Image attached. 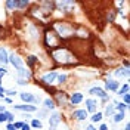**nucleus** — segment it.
Instances as JSON below:
<instances>
[{
	"mask_svg": "<svg viewBox=\"0 0 130 130\" xmlns=\"http://www.w3.org/2000/svg\"><path fill=\"white\" fill-rule=\"evenodd\" d=\"M52 55H53V58L56 59L58 62H61V64H73V61H74L73 59L74 56L67 50V49H56Z\"/></svg>",
	"mask_w": 130,
	"mask_h": 130,
	"instance_id": "f257e3e1",
	"label": "nucleus"
},
{
	"mask_svg": "<svg viewBox=\"0 0 130 130\" xmlns=\"http://www.w3.org/2000/svg\"><path fill=\"white\" fill-rule=\"evenodd\" d=\"M53 28L58 31V36H61V37H68V36H73V30H71V27L70 25L64 24V22H56V24H53Z\"/></svg>",
	"mask_w": 130,
	"mask_h": 130,
	"instance_id": "f03ea898",
	"label": "nucleus"
},
{
	"mask_svg": "<svg viewBox=\"0 0 130 130\" xmlns=\"http://www.w3.org/2000/svg\"><path fill=\"white\" fill-rule=\"evenodd\" d=\"M8 61H9V62H10L12 65H13V67H15L16 70H19V68H22V67H24V62H22V59L18 56V55H13V53H12V55L8 58Z\"/></svg>",
	"mask_w": 130,
	"mask_h": 130,
	"instance_id": "7ed1b4c3",
	"label": "nucleus"
},
{
	"mask_svg": "<svg viewBox=\"0 0 130 130\" xmlns=\"http://www.w3.org/2000/svg\"><path fill=\"white\" fill-rule=\"evenodd\" d=\"M61 121V115L58 112H53L50 117H49V126H50V130H55L56 129V126L59 124Z\"/></svg>",
	"mask_w": 130,
	"mask_h": 130,
	"instance_id": "20e7f679",
	"label": "nucleus"
},
{
	"mask_svg": "<svg viewBox=\"0 0 130 130\" xmlns=\"http://www.w3.org/2000/svg\"><path fill=\"white\" fill-rule=\"evenodd\" d=\"M19 96H21V99L24 101V102H31V104H39L40 102V99L39 98H36L34 95H31V93H19Z\"/></svg>",
	"mask_w": 130,
	"mask_h": 130,
	"instance_id": "39448f33",
	"label": "nucleus"
},
{
	"mask_svg": "<svg viewBox=\"0 0 130 130\" xmlns=\"http://www.w3.org/2000/svg\"><path fill=\"white\" fill-rule=\"evenodd\" d=\"M46 44H47V47H55V46H58V41L55 39V32H52V31L46 32Z\"/></svg>",
	"mask_w": 130,
	"mask_h": 130,
	"instance_id": "423d86ee",
	"label": "nucleus"
},
{
	"mask_svg": "<svg viewBox=\"0 0 130 130\" xmlns=\"http://www.w3.org/2000/svg\"><path fill=\"white\" fill-rule=\"evenodd\" d=\"M56 77H58V74L55 73V71H52V73H47V74H44V75L41 77V83H47V84H52L53 81L56 80Z\"/></svg>",
	"mask_w": 130,
	"mask_h": 130,
	"instance_id": "0eeeda50",
	"label": "nucleus"
},
{
	"mask_svg": "<svg viewBox=\"0 0 130 130\" xmlns=\"http://www.w3.org/2000/svg\"><path fill=\"white\" fill-rule=\"evenodd\" d=\"M73 118L78 120V121H83V120L87 118V111H84V109H77V111L73 112Z\"/></svg>",
	"mask_w": 130,
	"mask_h": 130,
	"instance_id": "6e6552de",
	"label": "nucleus"
},
{
	"mask_svg": "<svg viewBox=\"0 0 130 130\" xmlns=\"http://www.w3.org/2000/svg\"><path fill=\"white\" fill-rule=\"evenodd\" d=\"M55 98H56L59 105H65L68 102V96L65 95V92H55Z\"/></svg>",
	"mask_w": 130,
	"mask_h": 130,
	"instance_id": "1a4fd4ad",
	"label": "nucleus"
},
{
	"mask_svg": "<svg viewBox=\"0 0 130 130\" xmlns=\"http://www.w3.org/2000/svg\"><path fill=\"white\" fill-rule=\"evenodd\" d=\"M55 6H58V8H61L62 10H65V12H68V10H71L70 8H73L74 6V2H56L55 3Z\"/></svg>",
	"mask_w": 130,
	"mask_h": 130,
	"instance_id": "9d476101",
	"label": "nucleus"
},
{
	"mask_svg": "<svg viewBox=\"0 0 130 130\" xmlns=\"http://www.w3.org/2000/svg\"><path fill=\"white\" fill-rule=\"evenodd\" d=\"M105 87H106V90L117 92V90H118V81H115V80H106L105 81Z\"/></svg>",
	"mask_w": 130,
	"mask_h": 130,
	"instance_id": "9b49d317",
	"label": "nucleus"
},
{
	"mask_svg": "<svg viewBox=\"0 0 130 130\" xmlns=\"http://www.w3.org/2000/svg\"><path fill=\"white\" fill-rule=\"evenodd\" d=\"M15 109L27 111V112H34V111H37V106H34V105H15Z\"/></svg>",
	"mask_w": 130,
	"mask_h": 130,
	"instance_id": "f8f14e48",
	"label": "nucleus"
},
{
	"mask_svg": "<svg viewBox=\"0 0 130 130\" xmlns=\"http://www.w3.org/2000/svg\"><path fill=\"white\" fill-rule=\"evenodd\" d=\"M90 95H96V96L102 98V99H106V93L101 89V87H93V89H90Z\"/></svg>",
	"mask_w": 130,
	"mask_h": 130,
	"instance_id": "ddd939ff",
	"label": "nucleus"
},
{
	"mask_svg": "<svg viewBox=\"0 0 130 130\" xmlns=\"http://www.w3.org/2000/svg\"><path fill=\"white\" fill-rule=\"evenodd\" d=\"M86 106H87V111L89 112H96V101H93V99H87L86 101Z\"/></svg>",
	"mask_w": 130,
	"mask_h": 130,
	"instance_id": "4468645a",
	"label": "nucleus"
},
{
	"mask_svg": "<svg viewBox=\"0 0 130 130\" xmlns=\"http://www.w3.org/2000/svg\"><path fill=\"white\" fill-rule=\"evenodd\" d=\"M81 101H83V95H81V93H73V95H71V98H70V102H71L73 105L80 104Z\"/></svg>",
	"mask_w": 130,
	"mask_h": 130,
	"instance_id": "2eb2a0df",
	"label": "nucleus"
},
{
	"mask_svg": "<svg viewBox=\"0 0 130 130\" xmlns=\"http://www.w3.org/2000/svg\"><path fill=\"white\" fill-rule=\"evenodd\" d=\"M18 74H19V77H21V78H24V80H28V78L31 77V73H30L28 70H25L24 67L18 70Z\"/></svg>",
	"mask_w": 130,
	"mask_h": 130,
	"instance_id": "dca6fc26",
	"label": "nucleus"
},
{
	"mask_svg": "<svg viewBox=\"0 0 130 130\" xmlns=\"http://www.w3.org/2000/svg\"><path fill=\"white\" fill-rule=\"evenodd\" d=\"M129 74H130L129 68H120V70L115 71V75L117 77H129Z\"/></svg>",
	"mask_w": 130,
	"mask_h": 130,
	"instance_id": "f3484780",
	"label": "nucleus"
},
{
	"mask_svg": "<svg viewBox=\"0 0 130 130\" xmlns=\"http://www.w3.org/2000/svg\"><path fill=\"white\" fill-rule=\"evenodd\" d=\"M0 62L2 64L8 62V52H6V49H3V47H0Z\"/></svg>",
	"mask_w": 130,
	"mask_h": 130,
	"instance_id": "a211bd4d",
	"label": "nucleus"
},
{
	"mask_svg": "<svg viewBox=\"0 0 130 130\" xmlns=\"http://www.w3.org/2000/svg\"><path fill=\"white\" fill-rule=\"evenodd\" d=\"M43 104H44V108H47V109H55V102H53L52 99H49V98L44 99Z\"/></svg>",
	"mask_w": 130,
	"mask_h": 130,
	"instance_id": "6ab92c4d",
	"label": "nucleus"
},
{
	"mask_svg": "<svg viewBox=\"0 0 130 130\" xmlns=\"http://www.w3.org/2000/svg\"><path fill=\"white\" fill-rule=\"evenodd\" d=\"M127 92H129V84H124L121 89L118 90V93L117 95H120V96H123V95H127Z\"/></svg>",
	"mask_w": 130,
	"mask_h": 130,
	"instance_id": "aec40b11",
	"label": "nucleus"
},
{
	"mask_svg": "<svg viewBox=\"0 0 130 130\" xmlns=\"http://www.w3.org/2000/svg\"><path fill=\"white\" fill-rule=\"evenodd\" d=\"M123 118H124V112H117L115 115H114V121L115 123L123 121Z\"/></svg>",
	"mask_w": 130,
	"mask_h": 130,
	"instance_id": "412c9836",
	"label": "nucleus"
},
{
	"mask_svg": "<svg viewBox=\"0 0 130 130\" xmlns=\"http://www.w3.org/2000/svg\"><path fill=\"white\" fill-rule=\"evenodd\" d=\"M31 127H34V129H41V127H43V124H41L40 120H32V121H31Z\"/></svg>",
	"mask_w": 130,
	"mask_h": 130,
	"instance_id": "4be33fe9",
	"label": "nucleus"
},
{
	"mask_svg": "<svg viewBox=\"0 0 130 130\" xmlns=\"http://www.w3.org/2000/svg\"><path fill=\"white\" fill-rule=\"evenodd\" d=\"M112 112H114V105H108L105 109V115L106 117H112Z\"/></svg>",
	"mask_w": 130,
	"mask_h": 130,
	"instance_id": "5701e85b",
	"label": "nucleus"
},
{
	"mask_svg": "<svg viewBox=\"0 0 130 130\" xmlns=\"http://www.w3.org/2000/svg\"><path fill=\"white\" fill-rule=\"evenodd\" d=\"M102 120V114L101 112H95L93 114V117H92V121L93 123H98V121H101Z\"/></svg>",
	"mask_w": 130,
	"mask_h": 130,
	"instance_id": "b1692460",
	"label": "nucleus"
},
{
	"mask_svg": "<svg viewBox=\"0 0 130 130\" xmlns=\"http://www.w3.org/2000/svg\"><path fill=\"white\" fill-rule=\"evenodd\" d=\"M30 5V2H16V8L18 9H25Z\"/></svg>",
	"mask_w": 130,
	"mask_h": 130,
	"instance_id": "393cba45",
	"label": "nucleus"
},
{
	"mask_svg": "<svg viewBox=\"0 0 130 130\" xmlns=\"http://www.w3.org/2000/svg\"><path fill=\"white\" fill-rule=\"evenodd\" d=\"M56 83H59V84H62V83H65V80H67V74H59L56 77Z\"/></svg>",
	"mask_w": 130,
	"mask_h": 130,
	"instance_id": "a878e982",
	"label": "nucleus"
},
{
	"mask_svg": "<svg viewBox=\"0 0 130 130\" xmlns=\"http://www.w3.org/2000/svg\"><path fill=\"white\" fill-rule=\"evenodd\" d=\"M6 6H8L9 10H12V9L16 8V2H12V0H10V2H6Z\"/></svg>",
	"mask_w": 130,
	"mask_h": 130,
	"instance_id": "bb28decb",
	"label": "nucleus"
},
{
	"mask_svg": "<svg viewBox=\"0 0 130 130\" xmlns=\"http://www.w3.org/2000/svg\"><path fill=\"white\" fill-rule=\"evenodd\" d=\"M6 121H9L10 124H12V121H13V114H10L6 111Z\"/></svg>",
	"mask_w": 130,
	"mask_h": 130,
	"instance_id": "cd10ccee",
	"label": "nucleus"
},
{
	"mask_svg": "<svg viewBox=\"0 0 130 130\" xmlns=\"http://www.w3.org/2000/svg\"><path fill=\"white\" fill-rule=\"evenodd\" d=\"M36 62H37V58H36V56H32V55H31V56H28V64H30V65H34Z\"/></svg>",
	"mask_w": 130,
	"mask_h": 130,
	"instance_id": "c85d7f7f",
	"label": "nucleus"
},
{
	"mask_svg": "<svg viewBox=\"0 0 130 130\" xmlns=\"http://www.w3.org/2000/svg\"><path fill=\"white\" fill-rule=\"evenodd\" d=\"M5 93H6L8 96H15V95H16L15 90H5Z\"/></svg>",
	"mask_w": 130,
	"mask_h": 130,
	"instance_id": "c756f323",
	"label": "nucleus"
},
{
	"mask_svg": "<svg viewBox=\"0 0 130 130\" xmlns=\"http://www.w3.org/2000/svg\"><path fill=\"white\" fill-rule=\"evenodd\" d=\"M6 121V111L5 112H0V123Z\"/></svg>",
	"mask_w": 130,
	"mask_h": 130,
	"instance_id": "7c9ffc66",
	"label": "nucleus"
},
{
	"mask_svg": "<svg viewBox=\"0 0 130 130\" xmlns=\"http://www.w3.org/2000/svg\"><path fill=\"white\" fill-rule=\"evenodd\" d=\"M22 126H24V123H21V121H18V123H15V124H13V127H15V129H21Z\"/></svg>",
	"mask_w": 130,
	"mask_h": 130,
	"instance_id": "2f4dec72",
	"label": "nucleus"
},
{
	"mask_svg": "<svg viewBox=\"0 0 130 130\" xmlns=\"http://www.w3.org/2000/svg\"><path fill=\"white\" fill-rule=\"evenodd\" d=\"M123 99H124V104H126V105H129V95H123Z\"/></svg>",
	"mask_w": 130,
	"mask_h": 130,
	"instance_id": "473e14b6",
	"label": "nucleus"
},
{
	"mask_svg": "<svg viewBox=\"0 0 130 130\" xmlns=\"http://www.w3.org/2000/svg\"><path fill=\"white\" fill-rule=\"evenodd\" d=\"M18 84H21V86H24V84H27V81H25L24 78H19V80H18Z\"/></svg>",
	"mask_w": 130,
	"mask_h": 130,
	"instance_id": "72a5a7b5",
	"label": "nucleus"
},
{
	"mask_svg": "<svg viewBox=\"0 0 130 130\" xmlns=\"http://www.w3.org/2000/svg\"><path fill=\"white\" fill-rule=\"evenodd\" d=\"M21 130H30V126H28L27 123H24V126L21 127Z\"/></svg>",
	"mask_w": 130,
	"mask_h": 130,
	"instance_id": "f704fd0d",
	"label": "nucleus"
},
{
	"mask_svg": "<svg viewBox=\"0 0 130 130\" xmlns=\"http://www.w3.org/2000/svg\"><path fill=\"white\" fill-rule=\"evenodd\" d=\"M8 130H16L15 127H13V124H8V127H6Z\"/></svg>",
	"mask_w": 130,
	"mask_h": 130,
	"instance_id": "c9c22d12",
	"label": "nucleus"
},
{
	"mask_svg": "<svg viewBox=\"0 0 130 130\" xmlns=\"http://www.w3.org/2000/svg\"><path fill=\"white\" fill-rule=\"evenodd\" d=\"M99 129H101V130H108V126H106V124H102Z\"/></svg>",
	"mask_w": 130,
	"mask_h": 130,
	"instance_id": "e433bc0d",
	"label": "nucleus"
},
{
	"mask_svg": "<svg viewBox=\"0 0 130 130\" xmlns=\"http://www.w3.org/2000/svg\"><path fill=\"white\" fill-rule=\"evenodd\" d=\"M3 95H5V89H3V87H0V96L3 98Z\"/></svg>",
	"mask_w": 130,
	"mask_h": 130,
	"instance_id": "4c0bfd02",
	"label": "nucleus"
},
{
	"mask_svg": "<svg viewBox=\"0 0 130 130\" xmlns=\"http://www.w3.org/2000/svg\"><path fill=\"white\" fill-rule=\"evenodd\" d=\"M5 111H6V109H5V106L0 105V112H5Z\"/></svg>",
	"mask_w": 130,
	"mask_h": 130,
	"instance_id": "58836bf2",
	"label": "nucleus"
},
{
	"mask_svg": "<svg viewBox=\"0 0 130 130\" xmlns=\"http://www.w3.org/2000/svg\"><path fill=\"white\" fill-rule=\"evenodd\" d=\"M5 101H6V102H8V104H12V99H10V98H6V99H5Z\"/></svg>",
	"mask_w": 130,
	"mask_h": 130,
	"instance_id": "ea45409f",
	"label": "nucleus"
},
{
	"mask_svg": "<svg viewBox=\"0 0 130 130\" xmlns=\"http://www.w3.org/2000/svg\"><path fill=\"white\" fill-rule=\"evenodd\" d=\"M3 73L6 74V70H5V68H0V74H3Z\"/></svg>",
	"mask_w": 130,
	"mask_h": 130,
	"instance_id": "a19ab883",
	"label": "nucleus"
},
{
	"mask_svg": "<svg viewBox=\"0 0 130 130\" xmlns=\"http://www.w3.org/2000/svg\"><path fill=\"white\" fill-rule=\"evenodd\" d=\"M86 130H96V129H95L93 126H89V127H87V129H86Z\"/></svg>",
	"mask_w": 130,
	"mask_h": 130,
	"instance_id": "79ce46f5",
	"label": "nucleus"
},
{
	"mask_svg": "<svg viewBox=\"0 0 130 130\" xmlns=\"http://www.w3.org/2000/svg\"><path fill=\"white\" fill-rule=\"evenodd\" d=\"M124 130H130V126H129V124H126V127H124Z\"/></svg>",
	"mask_w": 130,
	"mask_h": 130,
	"instance_id": "37998d69",
	"label": "nucleus"
},
{
	"mask_svg": "<svg viewBox=\"0 0 130 130\" xmlns=\"http://www.w3.org/2000/svg\"><path fill=\"white\" fill-rule=\"evenodd\" d=\"M0 87H2V86H0Z\"/></svg>",
	"mask_w": 130,
	"mask_h": 130,
	"instance_id": "c03bdc74",
	"label": "nucleus"
}]
</instances>
